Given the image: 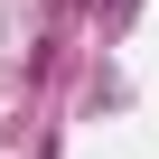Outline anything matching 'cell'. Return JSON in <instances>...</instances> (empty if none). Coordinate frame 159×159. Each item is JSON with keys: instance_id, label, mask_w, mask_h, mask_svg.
I'll return each instance as SVG.
<instances>
[{"instance_id": "1", "label": "cell", "mask_w": 159, "mask_h": 159, "mask_svg": "<svg viewBox=\"0 0 159 159\" xmlns=\"http://www.w3.org/2000/svg\"><path fill=\"white\" fill-rule=\"evenodd\" d=\"M94 10H103V28H131V10H140V0H94Z\"/></svg>"}]
</instances>
